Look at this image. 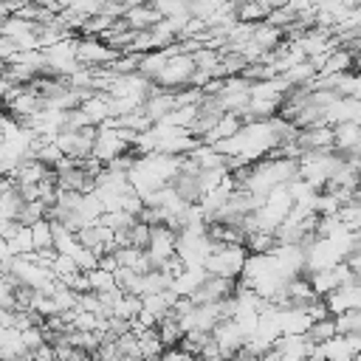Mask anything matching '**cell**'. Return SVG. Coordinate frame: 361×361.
<instances>
[{"label":"cell","instance_id":"cell-39","mask_svg":"<svg viewBox=\"0 0 361 361\" xmlns=\"http://www.w3.org/2000/svg\"><path fill=\"white\" fill-rule=\"evenodd\" d=\"M11 319H14V310L0 307V327H11Z\"/></svg>","mask_w":361,"mask_h":361},{"label":"cell","instance_id":"cell-2","mask_svg":"<svg viewBox=\"0 0 361 361\" xmlns=\"http://www.w3.org/2000/svg\"><path fill=\"white\" fill-rule=\"evenodd\" d=\"M195 73V62H192V54H175V56H166L161 73L155 76L152 85L158 87H166V90H178L183 85H189V76Z\"/></svg>","mask_w":361,"mask_h":361},{"label":"cell","instance_id":"cell-41","mask_svg":"<svg viewBox=\"0 0 361 361\" xmlns=\"http://www.w3.org/2000/svg\"><path fill=\"white\" fill-rule=\"evenodd\" d=\"M144 361H164V358H161V355H158V358H144Z\"/></svg>","mask_w":361,"mask_h":361},{"label":"cell","instance_id":"cell-40","mask_svg":"<svg viewBox=\"0 0 361 361\" xmlns=\"http://www.w3.org/2000/svg\"><path fill=\"white\" fill-rule=\"evenodd\" d=\"M11 87H14V85H11V82H8V79L0 73V104H3V99H6V93H8Z\"/></svg>","mask_w":361,"mask_h":361},{"label":"cell","instance_id":"cell-21","mask_svg":"<svg viewBox=\"0 0 361 361\" xmlns=\"http://www.w3.org/2000/svg\"><path fill=\"white\" fill-rule=\"evenodd\" d=\"M135 341H138V355H141V358H158V355L164 353V344H161L155 327L141 330V333L135 336Z\"/></svg>","mask_w":361,"mask_h":361},{"label":"cell","instance_id":"cell-22","mask_svg":"<svg viewBox=\"0 0 361 361\" xmlns=\"http://www.w3.org/2000/svg\"><path fill=\"white\" fill-rule=\"evenodd\" d=\"M290 87H302V85H307L313 76H316V68H313V62L310 59H305V62H299V65H293V68H288L285 73H279Z\"/></svg>","mask_w":361,"mask_h":361},{"label":"cell","instance_id":"cell-25","mask_svg":"<svg viewBox=\"0 0 361 361\" xmlns=\"http://www.w3.org/2000/svg\"><path fill=\"white\" fill-rule=\"evenodd\" d=\"M336 217H338V223L347 226L350 231H358V226H361V203H358V200L341 203V206L336 209Z\"/></svg>","mask_w":361,"mask_h":361},{"label":"cell","instance_id":"cell-33","mask_svg":"<svg viewBox=\"0 0 361 361\" xmlns=\"http://www.w3.org/2000/svg\"><path fill=\"white\" fill-rule=\"evenodd\" d=\"M147 240H149V226L135 220L127 231V245H135V248H147Z\"/></svg>","mask_w":361,"mask_h":361},{"label":"cell","instance_id":"cell-32","mask_svg":"<svg viewBox=\"0 0 361 361\" xmlns=\"http://www.w3.org/2000/svg\"><path fill=\"white\" fill-rule=\"evenodd\" d=\"M51 296H54V302H56L59 313H62V310H76V299H79V293H76V290H71V288H65L62 282L56 285V290H54Z\"/></svg>","mask_w":361,"mask_h":361},{"label":"cell","instance_id":"cell-14","mask_svg":"<svg viewBox=\"0 0 361 361\" xmlns=\"http://www.w3.org/2000/svg\"><path fill=\"white\" fill-rule=\"evenodd\" d=\"M355 68V51H347V48H333L322 68L316 73H344V71H353Z\"/></svg>","mask_w":361,"mask_h":361},{"label":"cell","instance_id":"cell-35","mask_svg":"<svg viewBox=\"0 0 361 361\" xmlns=\"http://www.w3.org/2000/svg\"><path fill=\"white\" fill-rule=\"evenodd\" d=\"M113 341H116V347H118V353H121V355H138V341H135V333H130V330H127V333L116 336ZM138 358H141V355H138Z\"/></svg>","mask_w":361,"mask_h":361},{"label":"cell","instance_id":"cell-29","mask_svg":"<svg viewBox=\"0 0 361 361\" xmlns=\"http://www.w3.org/2000/svg\"><path fill=\"white\" fill-rule=\"evenodd\" d=\"M42 217H45V203L42 200H28L17 212V223H23V226H31V223H37Z\"/></svg>","mask_w":361,"mask_h":361},{"label":"cell","instance_id":"cell-20","mask_svg":"<svg viewBox=\"0 0 361 361\" xmlns=\"http://www.w3.org/2000/svg\"><path fill=\"white\" fill-rule=\"evenodd\" d=\"M59 3H62V11H68L76 20H87V17L99 14L104 6V0H59Z\"/></svg>","mask_w":361,"mask_h":361},{"label":"cell","instance_id":"cell-16","mask_svg":"<svg viewBox=\"0 0 361 361\" xmlns=\"http://www.w3.org/2000/svg\"><path fill=\"white\" fill-rule=\"evenodd\" d=\"M310 316H307V310L305 307H282L279 310V330L282 333H305L307 327H310Z\"/></svg>","mask_w":361,"mask_h":361},{"label":"cell","instance_id":"cell-26","mask_svg":"<svg viewBox=\"0 0 361 361\" xmlns=\"http://www.w3.org/2000/svg\"><path fill=\"white\" fill-rule=\"evenodd\" d=\"M333 324H336V333H338V336L361 333V310H344V313H336V316H333Z\"/></svg>","mask_w":361,"mask_h":361},{"label":"cell","instance_id":"cell-30","mask_svg":"<svg viewBox=\"0 0 361 361\" xmlns=\"http://www.w3.org/2000/svg\"><path fill=\"white\" fill-rule=\"evenodd\" d=\"M31 228V243H34V251L39 248H51V220H37L28 226Z\"/></svg>","mask_w":361,"mask_h":361},{"label":"cell","instance_id":"cell-38","mask_svg":"<svg viewBox=\"0 0 361 361\" xmlns=\"http://www.w3.org/2000/svg\"><path fill=\"white\" fill-rule=\"evenodd\" d=\"M68 361H96V355H93V353H87V350H73Z\"/></svg>","mask_w":361,"mask_h":361},{"label":"cell","instance_id":"cell-31","mask_svg":"<svg viewBox=\"0 0 361 361\" xmlns=\"http://www.w3.org/2000/svg\"><path fill=\"white\" fill-rule=\"evenodd\" d=\"M358 93H361V82H358L355 71H344V73L338 76L336 96H355V99H358Z\"/></svg>","mask_w":361,"mask_h":361},{"label":"cell","instance_id":"cell-4","mask_svg":"<svg viewBox=\"0 0 361 361\" xmlns=\"http://www.w3.org/2000/svg\"><path fill=\"white\" fill-rule=\"evenodd\" d=\"M144 254L152 268H161L175 254V231L166 226H149V240H147Z\"/></svg>","mask_w":361,"mask_h":361},{"label":"cell","instance_id":"cell-1","mask_svg":"<svg viewBox=\"0 0 361 361\" xmlns=\"http://www.w3.org/2000/svg\"><path fill=\"white\" fill-rule=\"evenodd\" d=\"M248 257V248L243 243H212V251L203 262V271L212 276H228L237 279L243 271V262Z\"/></svg>","mask_w":361,"mask_h":361},{"label":"cell","instance_id":"cell-42","mask_svg":"<svg viewBox=\"0 0 361 361\" xmlns=\"http://www.w3.org/2000/svg\"><path fill=\"white\" fill-rule=\"evenodd\" d=\"M0 144H3V130H0Z\"/></svg>","mask_w":361,"mask_h":361},{"label":"cell","instance_id":"cell-7","mask_svg":"<svg viewBox=\"0 0 361 361\" xmlns=\"http://www.w3.org/2000/svg\"><path fill=\"white\" fill-rule=\"evenodd\" d=\"M234 285H237V279H228V276H212V274H206V279H203V282L189 293V299H192L195 305L217 302V299L231 296V293H234Z\"/></svg>","mask_w":361,"mask_h":361},{"label":"cell","instance_id":"cell-34","mask_svg":"<svg viewBox=\"0 0 361 361\" xmlns=\"http://www.w3.org/2000/svg\"><path fill=\"white\" fill-rule=\"evenodd\" d=\"M20 338H23V347H25V350H37V347L45 341V333H42L39 324H31V327L20 330Z\"/></svg>","mask_w":361,"mask_h":361},{"label":"cell","instance_id":"cell-11","mask_svg":"<svg viewBox=\"0 0 361 361\" xmlns=\"http://www.w3.org/2000/svg\"><path fill=\"white\" fill-rule=\"evenodd\" d=\"M296 144L302 149H333V127L330 124L302 127L296 135Z\"/></svg>","mask_w":361,"mask_h":361},{"label":"cell","instance_id":"cell-13","mask_svg":"<svg viewBox=\"0 0 361 361\" xmlns=\"http://www.w3.org/2000/svg\"><path fill=\"white\" fill-rule=\"evenodd\" d=\"M121 20L127 23V28H133V31H144V28L155 25V23L161 20V14L152 8V3H144V6H130V8H124Z\"/></svg>","mask_w":361,"mask_h":361},{"label":"cell","instance_id":"cell-27","mask_svg":"<svg viewBox=\"0 0 361 361\" xmlns=\"http://www.w3.org/2000/svg\"><path fill=\"white\" fill-rule=\"evenodd\" d=\"M305 336L313 341V344H319V341H327V338H333V336H338L336 333V324H333V316H327V319H316V322H310V327L305 330Z\"/></svg>","mask_w":361,"mask_h":361},{"label":"cell","instance_id":"cell-19","mask_svg":"<svg viewBox=\"0 0 361 361\" xmlns=\"http://www.w3.org/2000/svg\"><path fill=\"white\" fill-rule=\"evenodd\" d=\"M164 62H166V51H164V48H158V51H147V54L138 56V68H135V71H138L141 76H147L149 82H155V76L161 73Z\"/></svg>","mask_w":361,"mask_h":361},{"label":"cell","instance_id":"cell-6","mask_svg":"<svg viewBox=\"0 0 361 361\" xmlns=\"http://www.w3.org/2000/svg\"><path fill=\"white\" fill-rule=\"evenodd\" d=\"M322 299H324L330 316L344 313V310H361V288H358V282H344V285L333 288L330 293H324Z\"/></svg>","mask_w":361,"mask_h":361},{"label":"cell","instance_id":"cell-5","mask_svg":"<svg viewBox=\"0 0 361 361\" xmlns=\"http://www.w3.org/2000/svg\"><path fill=\"white\" fill-rule=\"evenodd\" d=\"M130 149V144L124 141V138H118V133L110 127H96V141H93V149H90V155L104 166L107 161H113L116 155H121V152H127Z\"/></svg>","mask_w":361,"mask_h":361},{"label":"cell","instance_id":"cell-3","mask_svg":"<svg viewBox=\"0 0 361 361\" xmlns=\"http://www.w3.org/2000/svg\"><path fill=\"white\" fill-rule=\"evenodd\" d=\"M116 48H110L104 39L99 37H76V59L85 68H102L110 65L116 59Z\"/></svg>","mask_w":361,"mask_h":361},{"label":"cell","instance_id":"cell-9","mask_svg":"<svg viewBox=\"0 0 361 361\" xmlns=\"http://www.w3.org/2000/svg\"><path fill=\"white\" fill-rule=\"evenodd\" d=\"M358 147H361L358 121H338V124H333V152H338V155H358Z\"/></svg>","mask_w":361,"mask_h":361},{"label":"cell","instance_id":"cell-36","mask_svg":"<svg viewBox=\"0 0 361 361\" xmlns=\"http://www.w3.org/2000/svg\"><path fill=\"white\" fill-rule=\"evenodd\" d=\"M161 358H164V361H197V355H189V353H183L178 344H175V347H164Z\"/></svg>","mask_w":361,"mask_h":361},{"label":"cell","instance_id":"cell-8","mask_svg":"<svg viewBox=\"0 0 361 361\" xmlns=\"http://www.w3.org/2000/svg\"><path fill=\"white\" fill-rule=\"evenodd\" d=\"M212 338H214V344H217V350H220V355L223 358H231L240 347H243V333H240V327L234 324V319H223V322H217L214 327H212Z\"/></svg>","mask_w":361,"mask_h":361},{"label":"cell","instance_id":"cell-17","mask_svg":"<svg viewBox=\"0 0 361 361\" xmlns=\"http://www.w3.org/2000/svg\"><path fill=\"white\" fill-rule=\"evenodd\" d=\"M282 39H285L282 28H276V25H271V23H265V20L254 23V31H251V42H254V45H259L262 51H274V48H276Z\"/></svg>","mask_w":361,"mask_h":361},{"label":"cell","instance_id":"cell-15","mask_svg":"<svg viewBox=\"0 0 361 361\" xmlns=\"http://www.w3.org/2000/svg\"><path fill=\"white\" fill-rule=\"evenodd\" d=\"M203 279H206V271H203L200 265H195V268H183L178 276H172L169 290H172V293H178V296H189V293H192Z\"/></svg>","mask_w":361,"mask_h":361},{"label":"cell","instance_id":"cell-37","mask_svg":"<svg viewBox=\"0 0 361 361\" xmlns=\"http://www.w3.org/2000/svg\"><path fill=\"white\" fill-rule=\"evenodd\" d=\"M11 262H14V254L8 251V245H6V240L0 237V274H8V268H11Z\"/></svg>","mask_w":361,"mask_h":361},{"label":"cell","instance_id":"cell-10","mask_svg":"<svg viewBox=\"0 0 361 361\" xmlns=\"http://www.w3.org/2000/svg\"><path fill=\"white\" fill-rule=\"evenodd\" d=\"M361 113V102L355 96H336L327 107H324V124H338V121H358Z\"/></svg>","mask_w":361,"mask_h":361},{"label":"cell","instance_id":"cell-18","mask_svg":"<svg viewBox=\"0 0 361 361\" xmlns=\"http://www.w3.org/2000/svg\"><path fill=\"white\" fill-rule=\"evenodd\" d=\"M3 240H6V245H8V251H11L14 257L34 251V243H31V228H28V226H23V223H17V220H14V226L8 228V234H6Z\"/></svg>","mask_w":361,"mask_h":361},{"label":"cell","instance_id":"cell-12","mask_svg":"<svg viewBox=\"0 0 361 361\" xmlns=\"http://www.w3.org/2000/svg\"><path fill=\"white\" fill-rule=\"evenodd\" d=\"M82 113L87 116V121L93 124V127H99L102 121H107L110 118V96L107 93H102V90H93L82 104Z\"/></svg>","mask_w":361,"mask_h":361},{"label":"cell","instance_id":"cell-23","mask_svg":"<svg viewBox=\"0 0 361 361\" xmlns=\"http://www.w3.org/2000/svg\"><path fill=\"white\" fill-rule=\"evenodd\" d=\"M141 310V296H135V293H118V299L113 302V307H110V316H118V319H133L135 313Z\"/></svg>","mask_w":361,"mask_h":361},{"label":"cell","instance_id":"cell-28","mask_svg":"<svg viewBox=\"0 0 361 361\" xmlns=\"http://www.w3.org/2000/svg\"><path fill=\"white\" fill-rule=\"evenodd\" d=\"M73 262H76V268L79 271H90V268H96L99 265V254L96 251H90L87 245H82V243H76L73 248H71V254H68Z\"/></svg>","mask_w":361,"mask_h":361},{"label":"cell","instance_id":"cell-24","mask_svg":"<svg viewBox=\"0 0 361 361\" xmlns=\"http://www.w3.org/2000/svg\"><path fill=\"white\" fill-rule=\"evenodd\" d=\"M85 279H87V290H93V293H102V290H113V288H118L116 285V279H113V274L110 271H104V268H90V271H85Z\"/></svg>","mask_w":361,"mask_h":361}]
</instances>
